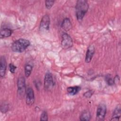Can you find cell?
Here are the masks:
<instances>
[{"mask_svg": "<svg viewBox=\"0 0 121 121\" xmlns=\"http://www.w3.org/2000/svg\"><path fill=\"white\" fill-rule=\"evenodd\" d=\"M26 104L28 106L32 105L35 102V94L33 89L31 87H28L26 89Z\"/></svg>", "mask_w": 121, "mask_h": 121, "instance_id": "8", "label": "cell"}, {"mask_svg": "<svg viewBox=\"0 0 121 121\" xmlns=\"http://www.w3.org/2000/svg\"><path fill=\"white\" fill-rule=\"evenodd\" d=\"M80 87L79 86H69L67 88L68 93L72 95H75L77 94L80 90Z\"/></svg>", "mask_w": 121, "mask_h": 121, "instance_id": "14", "label": "cell"}, {"mask_svg": "<svg viewBox=\"0 0 121 121\" xmlns=\"http://www.w3.org/2000/svg\"><path fill=\"white\" fill-rule=\"evenodd\" d=\"M50 17L48 15L46 14L44 15L41 19L39 25V30L43 32L48 31L50 28Z\"/></svg>", "mask_w": 121, "mask_h": 121, "instance_id": "6", "label": "cell"}, {"mask_svg": "<svg viewBox=\"0 0 121 121\" xmlns=\"http://www.w3.org/2000/svg\"><path fill=\"white\" fill-rule=\"evenodd\" d=\"M61 27L65 31H68L72 28V24L69 18H65L61 23Z\"/></svg>", "mask_w": 121, "mask_h": 121, "instance_id": "12", "label": "cell"}, {"mask_svg": "<svg viewBox=\"0 0 121 121\" xmlns=\"http://www.w3.org/2000/svg\"><path fill=\"white\" fill-rule=\"evenodd\" d=\"M76 16L78 21H81L89 8L88 2L85 0H78L75 6Z\"/></svg>", "mask_w": 121, "mask_h": 121, "instance_id": "1", "label": "cell"}, {"mask_svg": "<svg viewBox=\"0 0 121 121\" xmlns=\"http://www.w3.org/2000/svg\"><path fill=\"white\" fill-rule=\"evenodd\" d=\"M7 61L4 56H2L0 57V76L3 78L5 76L7 69Z\"/></svg>", "mask_w": 121, "mask_h": 121, "instance_id": "10", "label": "cell"}, {"mask_svg": "<svg viewBox=\"0 0 121 121\" xmlns=\"http://www.w3.org/2000/svg\"><path fill=\"white\" fill-rule=\"evenodd\" d=\"M9 104L7 103H3L0 105V111L3 113H6L9 110Z\"/></svg>", "mask_w": 121, "mask_h": 121, "instance_id": "18", "label": "cell"}, {"mask_svg": "<svg viewBox=\"0 0 121 121\" xmlns=\"http://www.w3.org/2000/svg\"><path fill=\"white\" fill-rule=\"evenodd\" d=\"M93 94H94V91L93 90H88V91H86V92H85L83 94V95L86 98H89L90 97H91L92 96V95H93Z\"/></svg>", "mask_w": 121, "mask_h": 121, "instance_id": "21", "label": "cell"}, {"mask_svg": "<svg viewBox=\"0 0 121 121\" xmlns=\"http://www.w3.org/2000/svg\"><path fill=\"white\" fill-rule=\"evenodd\" d=\"M54 85V82L52 74L47 72L44 78V87L46 90L50 91L52 89Z\"/></svg>", "mask_w": 121, "mask_h": 121, "instance_id": "7", "label": "cell"}, {"mask_svg": "<svg viewBox=\"0 0 121 121\" xmlns=\"http://www.w3.org/2000/svg\"><path fill=\"white\" fill-rule=\"evenodd\" d=\"M30 44L29 40L20 38L15 41L12 44L11 49L15 52H24Z\"/></svg>", "mask_w": 121, "mask_h": 121, "instance_id": "2", "label": "cell"}, {"mask_svg": "<svg viewBox=\"0 0 121 121\" xmlns=\"http://www.w3.org/2000/svg\"><path fill=\"white\" fill-rule=\"evenodd\" d=\"M91 118V113L88 110H85L83 111L80 116V120L81 121H88Z\"/></svg>", "mask_w": 121, "mask_h": 121, "instance_id": "15", "label": "cell"}, {"mask_svg": "<svg viewBox=\"0 0 121 121\" xmlns=\"http://www.w3.org/2000/svg\"><path fill=\"white\" fill-rule=\"evenodd\" d=\"M95 52V48L94 46L92 44L90 45L87 48V51L86 54L85 62L86 63H89L91 61L92 58L94 55Z\"/></svg>", "mask_w": 121, "mask_h": 121, "instance_id": "9", "label": "cell"}, {"mask_svg": "<svg viewBox=\"0 0 121 121\" xmlns=\"http://www.w3.org/2000/svg\"><path fill=\"white\" fill-rule=\"evenodd\" d=\"M33 69V66L30 63H26L25 66V75L26 77H29Z\"/></svg>", "mask_w": 121, "mask_h": 121, "instance_id": "16", "label": "cell"}, {"mask_svg": "<svg viewBox=\"0 0 121 121\" xmlns=\"http://www.w3.org/2000/svg\"><path fill=\"white\" fill-rule=\"evenodd\" d=\"M105 80L107 82V84L109 85H112L114 83V79H113L112 77V76L110 75H107L106 76L105 78Z\"/></svg>", "mask_w": 121, "mask_h": 121, "instance_id": "17", "label": "cell"}, {"mask_svg": "<svg viewBox=\"0 0 121 121\" xmlns=\"http://www.w3.org/2000/svg\"><path fill=\"white\" fill-rule=\"evenodd\" d=\"M40 121H48V114L46 111H44L42 113L40 116Z\"/></svg>", "mask_w": 121, "mask_h": 121, "instance_id": "20", "label": "cell"}, {"mask_svg": "<svg viewBox=\"0 0 121 121\" xmlns=\"http://www.w3.org/2000/svg\"><path fill=\"white\" fill-rule=\"evenodd\" d=\"M17 67L15 66L13 63H10L9 65V71L12 73H14L15 72V70L16 69Z\"/></svg>", "mask_w": 121, "mask_h": 121, "instance_id": "22", "label": "cell"}, {"mask_svg": "<svg viewBox=\"0 0 121 121\" xmlns=\"http://www.w3.org/2000/svg\"><path fill=\"white\" fill-rule=\"evenodd\" d=\"M17 95L20 97H23L26 92V81L23 77H21L17 79Z\"/></svg>", "mask_w": 121, "mask_h": 121, "instance_id": "4", "label": "cell"}, {"mask_svg": "<svg viewBox=\"0 0 121 121\" xmlns=\"http://www.w3.org/2000/svg\"><path fill=\"white\" fill-rule=\"evenodd\" d=\"M54 2H55L54 0H46L45 1V5L46 8L48 9H50L53 5Z\"/></svg>", "mask_w": 121, "mask_h": 121, "instance_id": "19", "label": "cell"}, {"mask_svg": "<svg viewBox=\"0 0 121 121\" xmlns=\"http://www.w3.org/2000/svg\"><path fill=\"white\" fill-rule=\"evenodd\" d=\"M121 108L120 105L117 106V107L114 110L112 115V117L111 121H119L121 117Z\"/></svg>", "mask_w": 121, "mask_h": 121, "instance_id": "11", "label": "cell"}, {"mask_svg": "<svg viewBox=\"0 0 121 121\" xmlns=\"http://www.w3.org/2000/svg\"><path fill=\"white\" fill-rule=\"evenodd\" d=\"M12 33V31L9 28H3L0 30V38H4L9 37Z\"/></svg>", "mask_w": 121, "mask_h": 121, "instance_id": "13", "label": "cell"}, {"mask_svg": "<svg viewBox=\"0 0 121 121\" xmlns=\"http://www.w3.org/2000/svg\"><path fill=\"white\" fill-rule=\"evenodd\" d=\"M73 40L70 36L66 33H64L61 35V46L63 49H68L73 46Z\"/></svg>", "mask_w": 121, "mask_h": 121, "instance_id": "3", "label": "cell"}, {"mask_svg": "<svg viewBox=\"0 0 121 121\" xmlns=\"http://www.w3.org/2000/svg\"><path fill=\"white\" fill-rule=\"evenodd\" d=\"M107 109L106 105L104 104H100L97 108L96 112V121H103L104 120Z\"/></svg>", "mask_w": 121, "mask_h": 121, "instance_id": "5", "label": "cell"}]
</instances>
